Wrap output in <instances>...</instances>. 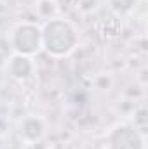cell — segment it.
I'll list each match as a JSON object with an SVG mask.
<instances>
[{
	"label": "cell",
	"mask_w": 148,
	"mask_h": 149,
	"mask_svg": "<svg viewBox=\"0 0 148 149\" xmlns=\"http://www.w3.org/2000/svg\"><path fill=\"white\" fill-rule=\"evenodd\" d=\"M78 45V33L75 26L61 17L49 19L42 26V50L51 57H66Z\"/></svg>",
	"instance_id": "6da1fadb"
},
{
	"label": "cell",
	"mask_w": 148,
	"mask_h": 149,
	"mask_svg": "<svg viewBox=\"0 0 148 149\" xmlns=\"http://www.w3.org/2000/svg\"><path fill=\"white\" fill-rule=\"evenodd\" d=\"M106 149H145V139L136 127L122 123L108 132Z\"/></svg>",
	"instance_id": "3957f363"
},
{
	"label": "cell",
	"mask_w": 148,
	"mask_h": 149,
	"mask_svg": "<svg viewBox=\"0 0 148 149\" xmlns=\"http://www.w3.org/2000/svg\"><path fill=\"white\" fill-rule=\"evenodd\" d=\"M108 3H110V9L117 16H127L134 9L136 0H108Z\"/></svg>",
	"instance_id": "8992f818"
},
{
	"label": "cell",
	"mask_w": 148,
	"mask_h": 149,
	"mask_svg": "<svg viewBox=\"0 0 148 149\" xmlns=\"http://www.w3.org/2000/svg\"><path fill=\"white\" fill-rule=\"evenodd\" d=\"M9 42L16 54L32 57L42 50V26L35 23H19L12 28Z\"/></svg>",
	"instance_id": "7a4b0ae2"
},
{
	"label": "cell",
	"mask_w": 148,
	"mask_h": 149,
	"mask_svg": "<svg viewBox=\"0 0 148 149\" xmlns=\"http://www.w3.org/2000/svg\"><path fill=\"white\" fill-rule=\"evenodd\" d=\"M7 71H9V74H11L14 80H21V81H23V80H28V78L33 74L35 66H33V63H32L30 57L16 54V56L9 61Z\"/></svg>",
	"instance_id": "277c9868"
},
{
	"label": "cell",
	"mask_w": 148,
	"mask_h": 149,
	"mask_svg": "<svg viewBox=\"0 0 148 149\" xmlns=\"http://www.w3.org/2000/svg\"><path fill=\"white\" fill-rule=\"evenodd\" d=\"M21 137L26 141V142H37L44 137L45 134V125L44 121L37 118V116H26L23 121H21Z\"/></svg>",
	"instance_id": "5b68a950"
}]
</instances>
